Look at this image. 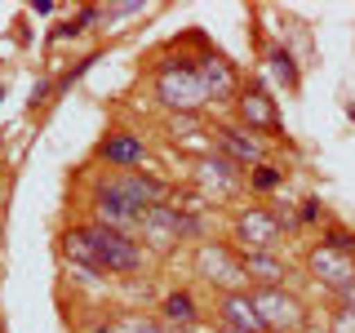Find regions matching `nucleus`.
I'll use <instances>...</instances> for the list:
<instances>
[{
    "mask_svg": "<svg viewBox=\"0 0 355 333\" xmlns=\"http://www.w3.org/2000/svg\"><path fill=\"white\" fill-rule=\"evenodd\" d=\"M266 58H271V76H275V80H280L284 89H297L302 76H297V62H293V53H288L284 44H271V53H266Z\"/></svg>",
    "mask_w": 355,
    "mask_h": 333,
    "instance_id": "obj_17",
    "label": "nucleus"
},
{
    "mask_svg": "<svg viewBox=\"0 0 355 333\" xmlns=\"http://www.w3.org/2000/svg\"><path fill=\"white\" fill-rule=\"evenodd\" d=\"M280 178H284V169H275V164H258V169L249 173V187H253V191H271V187H280Z\"/></svg>",
    "mask_w": 355,
    "mask_h": 333,
    "instance_id": "obj_19",
    "label": "nucleus"
},
{
    "mask_svg": "<svg viewBox=\"0 0 355 333\" xmlns=\"http://www.w3.org/2000/svg\"><path fill=\"white\" fill-rule=\"evenodd\" d=\"M196 275L205 284H214L218 298L249 289V280H244V266H240V249H231V244H222V240H205L196 249Z\"/></svg>",
    "mask_w": 355,
    "mask_h": 333,
    "instance_id": "obj_5",
    "label": "nucleus"
},
{
    "mask_svg": "<svg viewBox=\"0 0 355 333\" xmlns=\"http://www.w3.org/2000/svg\"><path fill=\"white\" fill-rule=\"evenodd\" d=\"M329 333H355V311H351V307H333Z\"/></svg>",
    "mask_w": 355,
    "mask_h": 333,
    "instance_id": "obj_21",
    "label": "nucleus"
},
{
    "mask_svg": "<svg viewBox=\"0 0 355 333\" xmlns=\"http://www.w3.org/2000/svg\"><path fill=\"white\" fill-rule=\"evenodd\" d=\"M240 266H244V280L253 289H271V284H284L288 266L280 262V253H240Z\"/></svg>",
    "mask_w": 355,
    "mask_h": 333,
    "instance_id": "obj_15",
    "label": "nucleus"
},
{
    "mask_svg": "<svg viewBox=\"0 0 355 333\" xmlns=\"http://www.w3.org/2000/svg\"><path fill=\"white\" fill-rule=\"evenodd\" d=\"M236 116H240V125L249 129V133H275L280 129V111H275V98L266 94V85H244L240 89V98H236Z\"/></svg>",
    "mask_w": 355,
    "mask_h": 333,
    "instance_id": "obj_9",
    "label": "nucleus"
},
{
    "mask_svg": "<svg viewBox=\"0 0 355 333\" xmlns=\"http://www.w3.org/2000/svg\"><path fill=\"white\" fill-rule=\"evenodd\" d=\"M94 333H116V320H107V325H94Z\"/></svg>",
    "mask_w": 355,
    "mask_h": 333,
    "instance_id": "obj_24",
    "label": "nucleus"
},
{
    "mask_svg": "<svg viewBox=\"0 0 355 333\" xmlns=\"http://www.w3.org/2000/svg\"><path fill=\"white\" fill-rule=\"evenodd\" d=\"M160 320L164 325H173V329H196V320H200V307H196V298L187 293V289H178V293H169L160 302Z\"/></svg>",
    "mask_w": 355,
    "mask_h": 333,
    "instance_id": "obj_16",
    "label": "nucleus"
},
{
    "mask_svg": "<svg viewBox=\"0 0 355 333\" xmlns=\"http://www.w3.org/2000/svg\"><path fill=\"white\" fill-rule=\"evenodd\" d=\"M62 253H67V262L85 266V271H98V275H133L147 262V249H142L129 231L103 227V222L71 227L62 236Z\"/></svg>",
    "mask_w": 355,
    "mask_h": 333,
    "instance_id": "obj_1",
    "label": "nucleus"
},
{
    "mask_svg": "<svg viewBox=\"0 0 355 333\" xmlns=\"http://www.w3.org/2000/svg\"><path fill=\"white\" fill-rule=\"evenodd\" d=\"M320 218V200H302V222H315Z\"/></svg>",
    "mask_w": 355,
    "mask_h": 333,
    "instance_id": "obj_23",
    "label": "nucleus"
},
{
    "mask_svg": "<svg viewBox=\"0 0 355 333\" xmlns=\"http://www.w3.org/2000/svg\"><path fill=\"white\" fill-rule=\"evenodd\" d=\"M205 236V218L200 214H187V209H178V205H155L142 214L138 222V240L147 253H173L182 240H200Z\"/></svg>",
    "mask_w": 355,
    "mask_h": 333,
    "instance_id": "obj_2",
    "label": "nucleus"
},
{
    "mask_svg": "<svg viewBox=\"0 0 355 333\" xmlns=\"http://www.w3.org/2000/svg\"><path fill=\"white\" fill-rule=\"evenodd\" d=\"M196 76H200V85H205L209 103H227V98L240 94V76L222 53H205V58L196 62Z\"/></svg>",
    "mask_w": 355,
    "mask_h": 333,
    "instance_id": "obj_12",
    "label": "nucleus"
},
{
    "mask_svg": "<svg viewBox=\"0 0 355 333\" xmlns=\"http://www.w3.org/2000/svg\"><path fill=\"white\" fill-rule=\"evenodd\" d=\"M324 244H329V249H342V253H351V258H355V236H351L347 227H329Z\"/></svg>",
    "mask_w": 355,
    "mask_h": 333,
    "instance_id": "obj_20",
    "label": "nucleus"
},
{
    "mask_svg": "<svg viewBox=\"0 0 355 333\" xmlns=\"http://www.w3.org/2000/svg\"><path fill=\"white\" fill-rule=\"evenodd\" d=\"M214 142H218V155H227V160L240 164L244 173H249V164L258 169L262 155H266L262 138H258V133H249L244 125H218V129H214Z\"/></svg>",
    "mask_w": 355,
    "mask_h": 333,
    "instance_id": "obj_10",
    "label": "nucleus"
},
{
    "mask_svg": "<svg viewBox=\"0 0 355 333\" xmlns=\"http://www.w3.org/2000/svg\"><path fill=\"white\" fill-rule=\"evenodd\" d=\"M98 151H103V160L111 164V169H138V164L147 160V142H142L138 133H125V129L107 133Z\"/></svg>",
    "mask_w": 355,
    "mask_h": 333,
    "instance_id": "obj_14",
    "label": "nucleus"
},
{
    "mask_svg": "<svg viewBox=\"0 0 355 333\" xmlns=\"http://www.w3.org/2000/svg\"><path fill=\"white\" fill-rule=\"evenodd\" d=\"M94 191H103L111 200H125L129 209H138V214H147V209L164 205V196H169V187L160 182L155 173H142V169H116L107 173L103 182L94 187Z\"/></svg>",
    "mask_w": 355,
    "mask_h": 333,
    "instance_id": "obj_6",
    "label": "nucleus"
},
{
    "mask_svg": "<svg viewBox=\"0 0 355 333\" xmlns=\"http://www.w3.org/2000/svg\"><path fill=\"white\" fill-rule=\"evenodd\" d=\"M249 182V173L240 164H231L227 155H205L196 164V191L209 200V205H222V200H236Z\"/></svg>",
    "mask_w": 355,
    "mask_h": 333,
    "instance_id": "obj_8",
    "label": "nucleus"
},
{
    "mask_svg": "<svg viewBox=\"0 0 355 333\" xmlns=\"http://www.w3.org/2000/svg\"><path fill=\"white\" fill-rule=\"evenodd\" d=\"M306 266H311V275H315L329 293L355 280V258H351V253H342V249H329V244H315L311 258H306Z\"/></svg>",
    "mask_w": 355,
    "mask_h": 333,
    "instance_id": "obj_11",
    "label": "nucleus"
},
{
    "mask_svg": "<svg viewBox=\"0 0 355 333\" xmlns=\"http://www.w3.org/2000/svg\"><path fill=\"white\" fill-rule=\"evenodd\" d=\"M214 333H244V329H231V325H218Z\"/></svg>",
    "mask_w": 355,
    "mask_h": 333,
    "instance_id": "obj_25",
    "label": "nucleus"
},
{
    "mask_svg": "<svg viewBox=\"0 0 355 333\" xmlns=\"http://www.w3.org/2000/svg\"><path fill=\"white\" fill-rule=\"evenodd\" d=\"M333 307H351L355 311V280L342 284V289H333Z\"/></svg>",
    "mask_w": 355,
    "mask_h": 333,
    "instance_id": "obj_22",
    "label": "nucleus"
},
{
    "mask_svg": "<svg viewBox=\"0 0 355 333\" xmlns=\"http://www.w3.org/2000/svg\"><path fill=\"white\" fill-rule=\"evenodd\" d=\"M253 293V307H258L266 333H297L306 325V307L288 293L284 284H271V289H249Z\"/></svg>",
    "mask_w": 355,
    "mask_h": 333,
    "instance_id": "obj_7",
    "label": "nucleus"
},
{
    "mask_svg": "<svg viewBox=\"0 0 355 333\" xmlns=\"http://www.w3.org/2000/svg\"><path fill=\"white\" fill-rule=\"evenodd\" d=\"M218 320H222V325H231V329H244V333H266L249 289H240V293H222L218 298Z\"/></svg>",
    "mask_w": 355,
    "mask_h": 333,
    "instance_id": "obj_13",
    "label": "nucleus"
},
{
    "mask_svg": "<svg viewBox=\"0 0 355 333\" xmlns=\"http://www.w3.org/2000/svg\"><path fill=\"white\" fill-rule=\"evenodd\" d=\"M155 98H160V107L178 111V116H196V111L209 103L196 67H187V62H164L160 71H155Z\"/></svg>",
    "mask_w": 355,
    "mask_h": 333,
    "instance_id": "obj_4",
    "label": "nucleus"
},
{
    "mask_svg": "<svg viewBox=\"0 0 355 333\" xmlns=\"http://www.w3.org/2000/svg\"><path fill=\"white\" fill-rule=\"evenodd\" d=\"M116 333H182V329L164 325V320H151V316H120Z\"/></svg>",
    "mask_w": 355,
    "mask_h": 333,
    "instance_id": "obj_18",
    "label": "nucleus"
},
{
    "mask_svg": "<svg viewBox=\"0 0 355 333\" xmlns=\"http://www.w3.org/2000/svg\"><path fill=\"white\" fill-rule=\"evenodd\" d=\"M288 227H293V218H288L284 209L249 205V209L236 214V222H231V240L240 244V253H275V244L284 240Z\"/></svg>",
    "mask_w": 355,
    "mask_h": 333,
    "instance_id": "obj_3",
    "label": "nucleus"
}]
</instances>
